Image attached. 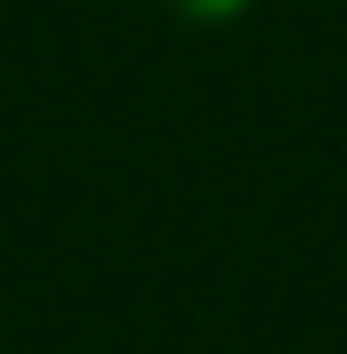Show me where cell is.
I'll return each instance as SVG.
<instances>
[{
  "label": "cell",
  "instance_id": "6da1fadb",
  "mask_svg": "<svg viewBox=\"0 0 347 354\" xmlns=\"http://www.w3.org/2000/svg\"><path fill=\"white\" fill-rule=\"evenodd\" d=\"M174 8H181V15H234L242 0H174Z\"/></svg>",
  "mask_w": 347,
  "mask_h": 354
}]
</instances>
